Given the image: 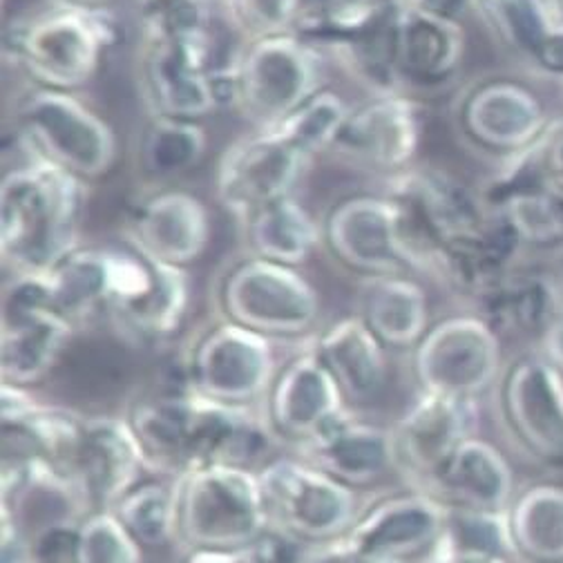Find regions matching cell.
<instances>
[{"label": "cell", "instance_id": "cell-1", "mask_svg": "<svg viewBox=\"0 0 563 563\" xmlns=\"http://www.w3.org/2000/svg\"><path fill=\"white\" fill-rule=\"evenodd\" d=\"M128 420L151 470L173 481L218 465L255 467L275 439L264 413L208 398L190 385L144 398Z\"/></svg>", "mask_w": 563, "mask_h": 563}, {"label": "cell", "instance_id": "cell-2", "mask_svg": "<svg viewBox=\"0 0 563 563\" xmlns=\"http://www.w3.org/2000/svg\"><path fill=\"white\" fill-rule=\"evenodd\" d=\"M86 181L36 155L0 186V257L16 273H47L79 249Z\"/></svg>", "mask_w": 563, "mask_h": 563}, {"label": "cell", "instance_id": "cell-3", "mask_svg": "<svg viewBox=\"0 0 563 563\" xmlns=\"http://www.w3.org/2000/svg\"><path fill=\"white\" fill-rule=\"evenodd\" d=\"M400 0H307L294 30L322 58L331 56L374 97L405 95L396 63Z\"/></svg>", "mask_w": 563, "mask_h": 563}, {"label": "cell", "instance_id": "cell-4", "mask_svg": "<svg viewBox=\"0 0 563 563\" xmlns=\"http://www.w3.org/2000/svg\"><path fill=\"white\" fill-rule=\"evenodd\" d=\"M114 38L106 10L58 3L34 19L19 21L5 36V56L41 86L75 92L88 86Z\"/></svg>", "mask_w": 563, "mask_h": 563}, {"label": "cell", "instance_id": "cell-5", "mask_svg": "<svg viewBox=\"0 0 563 563\" xmlns=\"http://www.w3.org/2000/svg\"><path fill=\"white\" fill-rule=\"evenodd\" d=\"M177 541L186 550L242 554L271 526L255 467H206L177 478Z\"/></svg>", "mask_w": 563, "mask_h": 563}, {"label": "cell", "instance_id": "cell-6", "mask_svg": "<svg viewBox=\"0 0 563 563\" xmlns=\"http://www.w3.org/2000/svg\"><path fill=\"white\" fill-rule=\"evenodd\" d=\"M396 206L400 249L409 271L437 277L443 253L487 220L476 190L441 170L407 168L385 192Z\"/></svg>", "mask_w": 563, "mask_h": 563}, {"label": "cell", "instance_id": "cell-7", "mask_svg": "<svg viewBox=\"0 0 563 563\" xmlns=\"http://www.w3.org/2000/svg\"><path fill=\"white\" fill-rule=\"evenodd\" d=\"M16 130L25 153L84 181L97 179L114 166L112 125L73 92L36 86L16 110Z\"/></svg>", "mask_w": 563, "mask_h": 563}, {"label": "cell", "instance_id": "cell-8", "mask_svg": "<svg viewBox=\"0 0 563 563\" xmlns=\"http://www.w3.org/2000/svg\"><path fill=\"white\" fill-rule=\"evenodd\" d=\"M499 430L526 461L563 470V376L539 349L515 356L495 387Z\"/></svg>", "mask_w": 563, "mask_h": 563}, {"label": "cell", "instance_id": "cell-9", "mask_svg": "<svg viewBox=\"0 0 563 563\" xmlns=\"http://www.w3.org/2000/svg\"><path fill=\"white\" fill-rule=\"evenodd\" d=\"M75 331L56 307L49 271L10 275L0 300V378L27 389L41 383Z\"/></svg>", "mask_w": 563, "mask_h": 563}, {"label": "cell", "instance_id": "cell-10", "mask_svg": "<svg viewBox=\"0 0 563 563\" xmlns=\"http://www.w3.org/2000/svg\"><path fill=\"white\" fill-rule=\"evenodd\" d=\"M235 67L220 63L213 27L144 41V88L155 117L197 121L233 103Z\"/></svg>", "mask_w": 563, "mask_h": 563}, {"label": "cell", "instance_id": "cell-11", "mask_svg": "<svg viewBox=\"0 0 563 563\" xmlns=\"http://www.w3.org/2000/svg\"><path fill=\"white\" fill-rule=\"evenodd\" d=\"M324 58L296 34L249 41L235 67L233 106L257 125L273 128L322 92Z\"/></svg>", "mask_w": 563, "mask_h": 563}, {"label": "cell", "instance_id": "cell-12", "mask_svg": "<svg viewBox=\"0 0 563 563\" xmlns=\"http://www.w3.org/2000/svg\"><path fill=\"white\" fill-rule=\"evenodd\" d=\"M257 474L271 523L311 548L344 539L361 512L356 489L302 456L271 459Z\"/></svg>", "mask_w": 563, "mask_h": 563}, {"label": "cell", "instance_id": "cell-13", "mask_svg": "<svg viewBox=\"0 0 563 563\" xmlns=\"http://www.w3.org/2000/svg\"><path fill=\"white\" fill-rule=\"evenodd\" d=\"M501 335L476 313L450 316L430 327L413 349L420 391L474 400L495 391L504 374Z\"/></svg>", "mask_w": 563, "mask_h": 563}, {"label": "cell", "instance_id": "cell-14", "mask_svg": "<svg viewBox=\"0 0 563 563\" xmlns=\"http://www.w3.org/2000/svg\"><path fill=\"white\" fill-rule=\"evenodd\" d=\"M450 515V506L432 492L407 485L361 506L340 543L385 563H422L445 545Z\"/></svg>", "mask_w": 563, "mask_h": 563}, {"label": "cell", "instance_id": "cell-15", "mask_svg": "<svg viewBox=\"0 0 563 563\" xmlns=\"http://www.w3.org/2000/svg\"><path fill=\"white\" fill-rule=\"evenodd\" d=\"M229 320L271 340L302 338L320 320V296L296 268L253 257L233 268L224 285Z\"/></svg>", "mask_w": 563, "mask_h": 563}, {"label": "cell", "instance_id": "cell-16", "mask_svg": "<svg viewBox=\"0 0 563 563\" xmlns=\"http://www.w3.org/2000/svg\"><path fill=\"white\" fill-rule=\"evenodd\" d=\"M279 369L275 340L227 320L197 342L188 385L220 402L253 407L266 400Z\"/></svg>", "mask_w": 563, "mask_h": 563}, {"label": "cell", "instance_id": "cell-17", "mask_svg": "<svg viewBox=\"0 0 563 563\" xmlns=\"http://www.w3.org/2000/svg\"><path fill=\"white\" fill-rule=\"evenodd\" d=\"M309 162L275 128L257 130L224 151L218 197L231 216L251 222L260 210L294 195Z\"/></svg>", "mask_w": 563, "mask_h": 563}, {"label": "cell", "instance_id": "cell-18", "mask_svg": "<svg viewBox=\"0 0 563 563\" xmlns=\"http://www.w3.org/2000/svg\"><path fill=\"white\" fill-rule=\"evenodd\" d=\"M478 402L420 391L391 428L394 472L407 485L428 489L450 456L476 437Z\"/></svg>", "mask_w": 563, "mask_h": 563}, {"label": "cell", "instance_id": "cell-19", "mask_svg": "<svg viewBox=\"0 0 563 563\" xmlns=\"http://www.w3.org/2000/svg\"><path fill=\"white\" fill-rule=\"evenodd\" d=\"M456 117L470 144L499 162L537 144L554 119L537 90L515 79L476 84L463 95Z\"/></svg>", "mask_w": 563, "mask_h": 563}, {"label": "cell", "instance_id": "cell-20", "mask_svg": "<svg viewBox=\"0 0 563 563\" xmlns=\"http://www.w3.org/2000/svg\"><path fill=\"white\" fill-rule=\"evenodd\" d=\"M153 472L139 439L123 416H84L79 448L69 470L90 512L112 510Z\"/></svg>", "mask_w": 563, "mask_h": 563}, {"label": "cell", "instance_id": "cell-21", "mask_svg": "<svg viewBox=\"0 0 563 563\" xmlns=\"http://www.w3.org/2000/svg\"><path fill=\"white\" fill-rule=\"evenodd\" d=\"M346 402L311 344L279 369L264 400V418L275 439L302 448L349 411Z\"/></svg>", "mask_w": 563, "mask_h": 563}, {"label": "cell", "instance_id": "cell-22", "mask_svg": "<svg viewBox=\"0 0 563 563\" xmlns=\"http://www.w3.org/2000/svg\"><path fill=\"white\" fill-rule=\"evenodd\" d=\"M422 121L426 112L407 95L374 97L351 112L331 153L398 175L411 168L422 141Z\"/></svg>", "mask_w": 563, "mask_h": 563}, {"label": "cell", "instance_id": "cell-23", "mask_svg": "<svg viewBox=\"0 0 563 563\" xmlns=\"http://www.w3.org/2000/svg\"><path fill=\"white\" fill-rule=\"evenodd\" d=\"M474 10L528 75L563 86V14L556 0H476Z\"/></svg>", "mask_w": 563, "mask_h": 563}, {"label": "cell", "instance_id": "cell-24", "mask_svg": "<svg viewBox=\"0 0 563 563\" xmlns=\"http://www.w3.org/2000/svg\"><path fill=\"white\" fill-rule=\"evenodd\" d=\"M324 238L338 260L369 277L409 271L400 249L396 206L387 195H361L338 203Z\"/></svg>", "mask_w": 563, "mask_h": 563}, {"label": "cell", "instance_id": "cell-25", "mask_svg": "<svg viewBox=\"0 0 563 563\" xmlns=\"http://www.w3.org/2000/svg\"><path fill=\"white\" fill-rule=\"evenodd\" d=\"M465 30L461 21L432 14L400 0L396 63L405 88H445L463 69Z\"/></svg>", "mask_w": 563, "mask_h": 563}, {"label": "cell", "instance_id": "cell-26", "mask_svg": "<svg viewBox=\"0 0 563 563\" xmlns=\"http://www.w3.org/2000/svg\"><path fill=\"white\" fill-rule=\"evenodd\" d=\"M128 244L155 262L188 266L208 249L210 216L206 203L186 190L153 195L132 218Z\"/></svg>", "mask_w": 563, "mask_h": 563}, {"label": "cell", "instance_id": "cell-27", "mask_svg": "<svg viewBox=\"0 0 563 563\" xmlns=\"http://www.w3.org/2000/svg\"><path fill=\"white\" fill-rule=\"evenodd\" d=\"M428 492L454 510L506 517L519 487L501 450L481 437H470L434 476Z\"/></svg>", "mask_w": 563, "mask_h": 563}, {"label": "cell", "instance_id": "cell-28", "mask_svg": "<svg viewBox=\"0 0 563 563\" xmlns=\"http://www.w3.org/2000/svg\"><path fill=\"white\" fill-rule=\"evenodd\" d=\"M298 456L346 487L361 489L394 470L391 428L376 426L349 409L313 441L298 448Z\"/></svg>", "mask_w": 563, "mask_h": 563}, {"label": "cell", "instance_id": "cell-29", "mask_svg": "<svg viewBox=\"0 0 563 563\" xmlns=\"http://www.w3.org/2000/svg\"><path fill=\"white\" fill-rule=\"evenodd\" d=\"M526 244L501 218L487 216L474 231L459 238L441 257L437 277L472 302L519 271Z\"/></svg>", "mask_w": 563, "mask_h": 563}, {"label": "cell", "instance_id": "cell-30", "mask_svg": "<svg viewBox=\"0 0 563 563\" xmlns=\"http://www.w3.org/2000/svg\"><path fill=\"white\" fill-rule=\"evenodd\" d=\"M501 338H539L563 313V285L545 273L521 266L501 285L474 300V311Z\"/></svg>", "mask_w": 563, "mask_h": 563}, {"label": "cell", "instance_id": "cell-31", "mask_svg": "<svg viewBox=\"0 0 563 563\" xmlns=\"http://www.w3.org/2000/svg\"><path fill=\"white\" fill-rule=\"evenodd\" d=\"M313 346L349 402L369 400L385 387L387 346L363 316L331 324Z\"/></svg>", "mask_w": 563, "mask_h": 563}, {"label": "cell", "instance_id": "cell-32", "mask_svg": "<svg viewBox=\"0 0 563 563\" xmlns=\"http://www.w3.org/2000/svg\"><path fill=\"white\" fill-rule=\"evenodd\" d=\"M506 532L515 563H563V485L521 487L506 515Z\"/></svg>", "mask_w": 563, "mask_h": 563}, {"label": "cell", "instance_id": "cell-33", "mask_svg": "<svg viewBox=\"0 0 563 563\" xmlns=\"http://www.w3.org/2000/svg\"><path fill=\"white\" fill-rule=\"evenodd\" d=\"M188 305L190 279L186 268L151 260V277L146 287L114 309L110 320L136 340L159 342L181 327Z\"/></svg>", "mask_w": 563, "mask_h": 563}, {"label": "cell", "instance_id": "cell-34", "mask_svg": "<svg viewBox=\"0 0 563 563\" xmlns=\"http://www.w3.org/2000/svg\"><path fill=\"white\" fill-rule=\"evenodd\" d=\"M363 318L387 349H416L430 331V300L407 273L369 277Z\"/></svg>", "mask_w": 563, "mask_h": 563}, {"label": "cell", "instance_id": "cell-35", "mask_svg": "<svg viewBox=\"0 0 563 563\" xmlns=\"http://www.w3.org/2000/svg\"><path fill=\"white\" fill-rule=\"evenodd\" d=\"M49 273L56 307L77 329L110 313L112 251L79 246Z\"/></svg>", "mask_w": 563, "mask_h": 563}, {"label": "cell", "instance_id": "cell-36", "mask_svg": "<svg viewBox=\"0 0 563 563\" xmlns=\"http://www.w3.org/2000/svg\"><path fill=\"white\" fill-rule=\"evenodd\" d=\"M249 240L255 257L298 268L322 242V229L291 195L260 210L249 222Z\"/></svg>", "mask_w": 563, "mask_h": 563}, {"label": "cell", "instance_id": "cell-37", "mask_svg": "<svg viewBox=\"0 0 563 563\" xmlns=\"http://www.w3.org/2000/svg\"><path fill=\"white\" fill-rule=\"evenodd\" d=\"M130 534L144 548H162L179 537L177 481L144 478L112 508Z\"/></svg>", "mask_w": 563, "mask_h": 563}, {"label": "cell", "instance_id": "cell-38", "mask_svg": "<svg viewBox=\"0 0 563 563\" xmlns=\"http://www.w3.org/2000/svg\"><path fill=\"white\" fill-rule=\"evenodd\" d=\"M208 151V134L195 119L155 117L146 130L141 157L151 175L179 177L201 164Z\"/></svg>", "mask_w": 563, "mask_h": 563}, {"label": "cell", "instance_id": "cell-39", "mask_svg": "<svg viewBox=\"0 0 563 563\" xmlns=\"http://www.w3.org/2000/svg\"><path fill=\"white\" fill-rule=\"evenodd\" d=\"M351 112L354 108H349L340 95L322 90L298 112L273 128L305 157L313 159L316 155L331 153L335 148Z\"/></svg>", "mask_w": 563, "mask_h": 563}, {"label": "cell", "instance_id": "cell-40", "mask_svg": "<svg viewBox=\"0 0 563 563\" xmlns=\"http://www.w3.org/2000/svg\"><path fill=\"white\" fill-rule=\"evenodd\" d=\"M512 227L526 249H563V188L552 186L495 216Z\"/></svg>", "mask_w": 563, "mask_h": 563}, {"label": "cell", "instance_id": "cell-41", "mask_svg": "<svg viewBox=\"0 0 563 563\" xmlns=\"http://www.w3.org/2000/svg\"><path fill=\"white\" fill-rule=\"evenodd\" d=\"M75 563H144V545L112 510L90 512L77 532Z\"/></svg>", "mask_w": 563, "mask_h": 563}, {"label": "cell", "instance_id": "cell-42", "mask_svg": "<svg viewBox=\"0 0 563 563\" xmlns=\"http://www.w3.org/2000/svg\"><path fill=\"white\" fill-rule=\"evenodd\" d=\"M231 25L249 41L294 34L307 0H220Z\"/></svg>", "mask_w": 563, "mask_h": 563}, {"label": "cell", "instance_id": "cell-43", "mask_svg": "<svg viewBox=\"0 0 563 563\" xmlns=\"http://www.w3.org/2000/svg\"><path fill=\"white\" fill-rule=\"evenodd\" d=\"M311 552V545L271 523L240 556L244 563H309Z\"/></svg>", "mask_w": 563, "mask_h": 563}, {"label": "cell", "instance_id": "cell-44", "mask_svg": "<svg viewBox=\"0 0 563 563\" xmlns=\"http://www.w3.org/2000/svg\"><path fill=\"white\" fill-rule=\"evenodd\" d=\"M422 563H515V559L506 552L485 550V548H461V545H443L428 561Z\"/></svg>", "mask_w": 563, "mask_h": 563}, {"label": "cell", "instance_id": "cell-45", "mask_svg": "<svg viewBox=\"0 0 563 563\" xmlns=\"http://www.w3.org/2000/svg\"><path fill=\"white\" fill-rule=\"evenodd\" d=\"M545 162L554 186L563 188V114L554 117L545 130Z\"/></svg>", "mask_w": 563, "mask_h": 563}, {"label": "cell", "instance_id": "cell-46", "mask_svg": "<svg viewBox=\"0 0 563 563\" xmlns=\"http://www.w3.org/2000/svg\"><path fill=\"white\" fill-rule=\"evenodd\" d=\"M411 5L428 10L432 14L452 19V21H461L470 10H474L476 0H409Z\"/></svg>", "mask_w": 563, "mask_h": 563}, {"label": "cell", "instance_id": "cell-47", "mask_svg": "<svg viewBox=\"0 0 563 563\" xmlns=\"http://www.w3.org/2000/svg\"><path fill=\"white\" fill-rule=\"evenodd\" d=\"M543 354L554 363V367L561 372L563 376V313L559 316V320L550 327V331L543 335V340L539 342Z\"/></svg>", "mask_w": 563, "mask_h": 563}, {"label": "cell", "instance_id": "cell-48", "mask_svg": "<svg viewBox=\"0 0 563 563\" xmlns=\"http://www.w3.org/2000/svg\"><path fill=\"white\" fill-rule=\"evenodd\" d=\"M184 563H244L240 554L218 550H188Z\"/></svg>", "mask_w": 563, "mask_h": 563}, {"label": "cell", "instance_id": "cell-49", "mask_svg": "<svg viewBox=\"0 0 563 563\" xmlns=\"http://www.w3.org/2000/svg\"><path fill=\"white\" fill-rule=\"evenodd\" d=\"M309 563H346L342 556V550L338 548V543L331 545H322V548H313Z\"/></svg>", "mask_w": 563, "mask_h": 563}, {"label": "cell", "instance_id": "cell-50", "mask_svg": "<svg viewBox=\"0 0 563 563\" xmlns=\"http://www.w3.org/2000/svg\"><path fill=\"white\" fill-rule=\"evenodd\" d=\"M60 3L79 5V8H88V10H106L112 0H60Z\"/></svg>", "mask_w": 563, "mask_h": 563}, {"label": "cell", "instance_id": "cell-51", "mask_svg": "<svg viewBox=\"0 0 563 563\" xmlns=\"http://www.w3.org/2000/svg\"><path fill=\"white\" fill-rule=\"evenodd\" d=\"M184 3H197V5H216L220 0H184Z\"/></svg>", "mask_w": 563, "mask_h": 563}, {"label": "cell", "instance_id": "cell-52", "mask_svg": "<svg viewBox=\"0 0 563 563\" xmlns=\"http://www.w3.org/2000/svg\"><path fill=\"white\" fill-rule=\"evenodd\" d=\"M356 3H385V0H356Z\"/></svg>", "mask_w": 563, "mask_h": 563}, {"label": "cell", "instance_id": "cell-53", "mask_svg": "<svg viewBox=\"0 0 563 563\" xmlns=\"http://www.w3.org/2000/svg\"><path fill=\"white\" fill-rule=\"evenodd\" d=\"M556 5H559V10H561V14H563V0H556Z\"/></svg>", "mask_w": 563, "mask_h": 563}]
</instances>
